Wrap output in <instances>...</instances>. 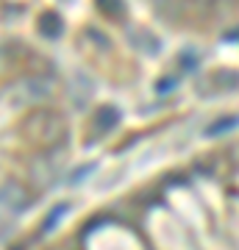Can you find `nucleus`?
<instances>
[{
	"label": "nucleus",
	"instance_id": "1",
	"mask_svg": "<svg viewBox=\"0 0 239 250\" xmlns=\"http://www.w3.org/2000/svg\"><path fill=\"white\" fill-rule=\"evenodd\" d=\"M50 95V81L47 78H22L17 83H11L9 86V95L6 98L11 103H17V106H31V103H39L42 98Z\"/></svg>",
	"mask_w": 239,
	"mask_h": 250
},
{
	"label": "nucleus",
	"instance_id": "2",
	"mask_svg": "<svg viewBox=\"0 0 239 250\" xmlns=\"http://www.w3.org/2000/svg\"><path fill=\"white\" fill-rule=\"evenodd\" d=\"M28 206V189L20 181H9L0 187V220L20 214Z\"/></svg>",
	"mask_w": 239,
	"mask_h": 250
},
{
	"label": "nucleus",
	"instance_id": "3",
	"mask_svg": "<svg viewBox=\"0 0 239 250\" xmlns=\"http://www.w3.org/2000/svg\"><path fill=\"white\" fill-rule=\"evenodd\" d=\"M114 123H117V111H114V108H100L98 120H95V128H98L100 134H106Z\"/></svg>",
	"mask_w": 239,
	"mask_h": 250
},
{
	"label": "nucleus",
	"instance_id": "4",
	"mask_svg": "<svg viewBox=\"0 0 239 250\" xmlns=\"http://www.w3.org/2000/svg\"><path fill=\"white\" fill-rule=\"evenodd\" d=\"M39 28H42L44 36H59V34H62V20L56 17V14H53V17L47 14V17L42 20V25H39Z\"/></svg>",
	"mask_w": 239,
	"mask_h": 250
},
{
	"label": "nucleus",
	"instance_id": "5",
	"mask_svg": "<svg viewBox=\"0 0 239 250\" xmlns=\"http://www.w3.org/2000/svg\"><path fill=\"white\" fill-rule=\"evenodd\" d=\"M237 123H239L237 117H228V120H220L217 125H212V128H209V136H220V134H225V128H234Z\"/></svg>",
	"mask_w": 239,
	"mask_h": 250
}]
</instances>
